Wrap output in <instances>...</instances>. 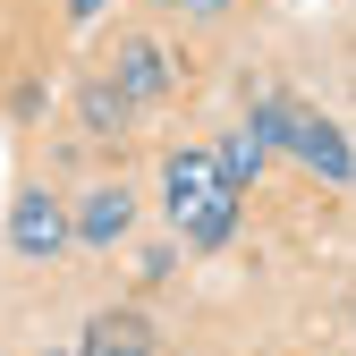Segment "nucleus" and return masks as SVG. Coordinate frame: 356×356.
Here are the masks:
<instances>
[{
	"mask_svg": "<svg viewBox=\"0 0 356 356\" xmlns=\"http://www.w3.org/2000/svg\"><path fill=\"white\" fill-rule=\"evenodd\" d=\"M161 204H170V229H178V246H229L238 238V187L220 178V161L204 153V145H178L170 161H161Z\"/></svg>",
	"mask_w": 356,
	"mask_h": 356,
	"instance_id": "obj_1",
	"label": "nucleus"
},
{
	"mask_svg": "<svg viewBox=\"0 0 356 356\" xmlns=\"http://www.w3.org/2000/svg\"><path fill=\"white\" fill-rule=\"evenodd\" d=\"M280 153L305 161L323 187H348V178H356V145H348V127L323 119V111H305V102H289V136H280Z\"/></svg>",
	"mask_w": 356,
	"mask_h": 356,
	"instance_id": "obj_2",
	"label": "nucleus"
},
{
	"mask_svg": "<svg viewBox=\"0 0 356 356\" xmlns=\"http://www.w3.org/2000/svg\"><path fill=\"white\" fill-rule=\"evenodd\" d=\"M9 246H17L26 263H51V254H68V246H76V220H68V204H60V195H42V187H26V195L9 204Z\"/></svg>",
	"mask_w": 356,
	"mask_h": 356,
	"instance_id": "obj_3",
	"label": "nucleus"
},
{
	"mask_svg": "<svg viewBox=\"0 0 356 356\" xmlns=\"http://www.w3.org/2000/svg\"><path fill=\"white\" fill-rule=\"evenodd\" d=\"M111 85H119V94L127 102H170V85H178V68H170V51H161V42L153 34H127L119 42V51H111Z\"/></svg>",
	"mask_w": 356,
	"mask_h": 356,
	"instance_id": "obj_4",
	"label": "nucleus"
},
{
	"mask_svg": "<svg viewBox=\"0 0 356 356\" xmlns=\"http://www.w3.org/2000/svg\"><path fill=\"white\" fill-rule=\"evenodd\" d=\"M68 220H76V246H119L127 229H136V195L127 187H85L68 204Z\"/></svg>",
	"mask_w": 356,
	"mask_h": 356,
	"instance_id": "obj_5",
	"label": "nucleus"
},
{
	"mask_svg": "<svg viewBox=\"0 0 356 356\" xmlns=\"http://www.w3.org/2000/svg\"><path fill=\"white\" fill-rule=\"evenodd\" d=\"M76 356H153V323L136 314V305H111V314H94V323H85Z\"/></svg>",
	"mask_w": 356,
	"mask_h": 356,
	"instance_id": "obj_6",
	"label": "nucleus"
},
{
	"mask_svg": "<svg viewBox=\"0 0 356 356\" xmlns=\"http://www.w3.org/2000/svg\"><path fill=\"white\" fill-rule=\"evenodd\" d=\"M212 161H220V178H229V187L246 195L254 178H263V161H272V145H263L254 127H238V136H220V145H212Z\"/></svg>",
	"mask_w": 356,
	"mask_h": 356,
	"instance_id": "obj_7",
	"label": "nucleus"
},
{
	"mask_svg": "<svg viewBox=\"0 0 356 356\" xmlns=\"http://www.w3.org/2000/svg\"><path fill=\"white\" fill-rule=\"evenodd\" d=\"M76 111H85V127H94V136H119V127L136 119V102H127L111 76H94V85H85V94H76Z\"/></svg>",
	"mask_w": 356,
	"mask_h": 356,
	"instance_id": "obj_8",
	"label": "nucleus"
},
{
	"mask_svg": "<svg viewBox=\"0 0 356 356\" xmlns=\"http://www.w3.org/2000/svg\"><path fill=\"white\" fill-rule=\"evenodd\" d=\"M68 17H76V26H94V17H102V0H68Z\"/></svg>",
	"mask_w": 356,
	"mask_h": 356,
	"instance_id": "obj_9",
	"label": "nucleus"
},
{
	"mask_svg": "<svg viewBox=\"0 0 356 356\" xmlns=\"http://www.w3.org/2000/svg\"><path fill=\"white\" fill-rule=\"evenodd\" d=\"M220 9H229V0H187V17H220Z\"/></svg>",
	"mask_w": 356,
	"mask_h": 356,
	"instance_id": "obj_10",
	"label": "nucleus"
},
{
	"mask_svg": "<svg viewBox=\"0 0 356 356\" xmlns=\"http://www.w3.org/2000/svg\"><path fill=\"white\" fill-rule=\"evenodd\" d=\"M153 9H187V0H153Z\"/></svg>",
	"mask_w": 356,
	"mask_h": 356,
	"instance_id": "obj_11",
	"label": "nucleus"
},
{
	"mask_svg": "<svg viewBox=\"0 0 356 356\" xmlns=\"http://www.w3.org/2000/svg\"><path fill=\"white\" fill-rule=\"evenodd\" d=\"M42 356H76V348H42Z\"/></svg>",
	"mask_w": 356,
	"mask_h": 356,
	"instance_id": "obj_12",
	"label": "nucleus"
}]
</instances>
